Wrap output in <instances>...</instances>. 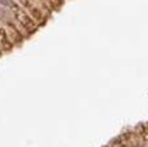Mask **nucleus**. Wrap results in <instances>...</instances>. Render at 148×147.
<instances>
[{"mask_svg": "<svg viewBox=\"0 0 148 147\" xmlns=\"http://www.w3.org/2000/svg\"><path fill=\"white\" fill-rule=\"evenodd\" d=\"M23 7H27V8H30V12L32 13V10H36L35 8H34V3H21ZM48 18V16L47 14H44V13H41V12H39L38 13V21L40 19V21H42V23L45 22V19Z\"/></svg>", "mask_w": 148, "mask_h": 147, "instance_id": "nucleus-1", "label": "nucleus"}, {"mask_svg": "<svg viewBox=\"0 0 148 147\" xmlns=\"http://www.w3.org/2000/svg\"><path fill=\"white\" fill-rule=\"evenodd\" d=\"M1 53H3V52H1V50H0V54H1Z\"/></svg>", "mask_w": 148, "mask_h": 147, "instance_id": "nucleus-2", "label": "nucleus"}]
</instances>
